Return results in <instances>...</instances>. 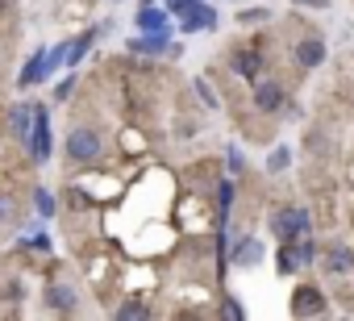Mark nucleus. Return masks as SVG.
<instances>
[{
  "label": "nucleus",
  "instance_id": "f257e3e1",
  "mask_svg": "<svg viewBox=\"0 0 354 321\" xmlns=\"http://www.w3.org/2000/svg\"><path fill=\"white\" fill-rule=\"evenodd\" d=\"M271 230H275V238H279V242H296V238H308L313 217H308V209L283 205V209H275V213H271Z\"/></svg>",
  "mask_w": 354,
  "mask_h": 321
},
{
  "label": "nucleus",
  "instance_id": "f03ea898",
  "mask_svg": "<svg viewBox=\"0 0 354 321\" xmlns=\"http://www.w3.org/2000/svg\"><path fill=\"white\" fill-rule=\"evenodd\" d=\"M67 154L75 158V163H92V158H100V134L88 129V125H75L71 138H67Z\"/></svg>",
  "mask_w": 354,
  "mask_h": 321
},
{
  "label": "nucleus",
  "instance_id": "7ed1b4c3",
  "mask_svg": "<svg viewBox=\"0 0 354 321\" xmlns=\"http://www.w3.org/2000/svg\"><path fill=\"white\" fill-rule=\"evenodd\" d=\"M30 150H34V158H38V163H46V158H50V117H46V109H38V113H34Z\"/></svg>",
  "mask_w": 354,
  "mask_h": 321
},
{
  "label": "nucleus",
  "instance_id": "20e7f679",
  "mask_svg": "<svg viewBox=\"0 0 354 321\" xmlns=\"http://www.w3.org/2000/svg\"><path fill=\"white\" fill-rule=\"evenodd\" d=\"M313 259H317V250H313L308 242H300V246H296V242H283V250H279V271H283V275H288V271H300V267H308Z\"/></svg>",
  "mask_w": 354,
  "mask_h": 321
},
{
  "label": "nucleus",
  "instance_id": "39448f33",
  "mask_svg": "<svg viewBox=\"0 0 354 321\" xmlns=\"http://www.w3.org/2000/svg\"><path fill=\"white\" fill-rule=\"evenodd\" d=\"M296 63H300V67H321V63H325V38H321V34L300 38V42H296Z\"/></svg>",
  "mask_w": 354,
  "mask_h": 321
},
{
  "label": "nucleus",
  "instance_id": "423d86ee",
  "mask_svg": "<svg viewBox=\"0 0 354 321\" xmlns=\"http://www.w3.org/2000/svg\"><path fill=\"white\" fill-rule=\"evenodd\" d=\"M180 26H184L188 34H201V30H217V13H213L209 5H196V9H188V13L180 17Z\"/></svg>",
  "mask_w": 354,
  "mask_h": 321
},
{
  "label": "nucleus",
  "instance_id": "0eeeda50",
  "mask_svg": "<svg viewBox=\"0 0 354 321\" xmlns=\"http://www.w3.org/2000/svg\"><path fill=\"white\" fill-rule=\"evenodd\" d=\"M34 113H38V109L17 104V109L9 113V134H13V138H21V142H30V134H34Z\"/></svg>",
  "mask_w": 354,
  "mask_h": 321
},
{
  "label": "nucleus",
  "instance_id": "6e6552de",
  "mask_svg": "<svg viewBox=\"0 0 354 321\" xmlns=\"http://www.w3.org/2000/svg\"><path fill=\"white\" fill-rule=\"evenodd\" d=\"M321 267H325L329 275H346V271L354 267V255H350V246H329V250L321 255Z\"/></svg>",
  "mask_w": 354,
  "mask_h": 321
},
{
  "label": "nucleus",
  "instance_id": "1a4fd4ad",
  "mask_svg": "<svg viewBox=\"0 0 354 321\" xmlns=\"http://www.w3.org/2000/svg\"><path fill=\"white\" fill-rule=\"evenodd\" d=\"M254 109L279 113V109H283V88H279V84H259V88H254Z\"/></svg>",
  "mask_w": 354,
  "mask_h": 321
},
{
  "label": "nucleus",
  "instance_id": "9d476101",
  "mask_svg": "<svg viewBox=\"0 0 354 321\" xmlns=\"http://www.w3.org/2000/svg\"><path fill=\"white\" fill-rule=\"evenodd\" d=\"M296 313H308V317L325 313V296H321V288H300V292H296Z\"/></svg>",
  "mask_w": 354,
  "mask_h": 321
},
{
  "label": "nucleus",
  "instance_id": "9b49d317",
  "mask_svg": "<svg viewBox=\"0 0 354 321\" xmlns=\"http://www.w3.org/2000/svg\"><path fill=\"white\" fill-rule=\"evenodd\" d=\"M138 30H146V34H167V13L142 5V13H138Z\"/></svg>",
  "mask_w": 354,
  "mask_h": 321
},
{
  "label": "nucleus",
  "instance_id": "f8f14e48",
  "mask_svg": "<svg viewBox=\"0 0 354 321\" xmlns=\"http://www.w3.org/2000/svg\"><path fill=\"white\" fill-rule=\"evenodd\" d=\"M46 75H50V63H46V51H38V55L30 59V67L21 71V88L38 84V80H46Z\"/></svg>",
  "mask_w": 354,
  "mask_h": 321
},
{
  "label": "nucleus",
  "instance_id": "ddd939ff",
  "mask_svg": "<svg viewBox=\"0 0 354 321\" xmlns=\"http://www.w3.org/2000/svg\"><path fill=\"white\" fill-rule=\"evenodd\" d=\"M259 259H263L259 238H242V242H238V250H234V263H238V267H254Z\"/></svg>",
  "mask_w": 354,
  "mask_h": 321
},
{
  "label": "nucleus",
  "instance_id": "4468645a",
  "mask_svg": "<svg viewBox=\"0 0 354 321\" xmlns=\"http://www.w3.org/2000/svg\"><path fill=\"white\" fill-rule=\"evenodd\" d=\"M46 300H50V309L71 313V309H75V288H67V284H50V288H46Z\"/></svg>",
  "mask_w": 354,
  "mask_h": 321
},
{
  "label": "nucleus",
  "instance_id": "2eb2a0df",
  "mask_svg": "<svg viewBox=\"0 0 354 321\" xmlns=\"http://www.w3.org/2000/svg\"><path fill=\"white\" fill-rule=\"evenodd\" d=\"M234 71L246 75V80H254V75H259V55H254V51H238V55H234Z\"/></svg>",
  "mask_w": 354,
  "mask_h": 321
},
{
  "label": "nucleus",
  "instance_id": "dca6fc26",
  "mask_svg": "<svg viewBox=\"0 0 354 321\" xmlns=\"http://www.w3.org/2000/svg\"><path fill=\"white\" fill-rule=\"evenodd\" d=\"M133 51H142V55H158V51H167V34H146V38L133 42Z\"/></svg>",
  "mask_w": 354,
  "mask_h": 321
},
{
  "label": "nucleus",
  "instance_id": "f3484780",
  "mask_svg": "<svg viewBox=\"0 0 354 321\" xmlns=\"http://www.w3.org/2000/svg\"><path fill=\"white\" fill-rule=\"evenodd\" d=\"M292 167V150L288 146H275V154L267 158V172H288Z\"/></svg>",
  "mask_w": 354,
  "mask_h": 321
},
{
  "label": "nucleus",
  "instance_id": "a211bd4d",
  "mask_svg": "<svg viewBox=\"0 0 354 321\" xmlns=\"http://www.w3.org/2000/svg\"><path fill=\"white\" fill-rule=\"evenodd\" d=\"M92 38H96V34L88 30L84 38H75V42H71V55H67V67H75V63H80V59L88 55V46H92Z\"/></svg>",
  "mask_w": 354,
  "mask_h": 321
},
{
  "label": "nucleus",
  "instance_id": "6ab92c4d",
  "mask_svg": "<svg viewBox=\"0 0 354 321\" xmlns=\"http://www.w3.org/2000/svg\"><path fill=\"white\" fill-rule=\"evenodd\" d=\"M34 196H38V213H42V217H50V213H55V196H50L46 188H38Z\"/></svg>",
  "mask_w": 354,
  "mask_h": 321
},
{
  "label": "nucleus",
  "instance_id": "aec40b11",
  "mask_svg": "<svg viewBox=\"0 0 354 321\" xmlns=\"http://www.w3.org/2000/svg\"><path fill=\"white\" fill-rule=\"evenodd\" d=\"M267 17H271L267 9H246V13H238V21H242V26H254V21H267Z\"/></svg>",
  "mask_w": 354,
  "mask_h": 321
},
{
  "label": "nucleus",
  "instance_id": "412c9836",
  "mask_svg": "<svg viewBox=\"0 0 354 321\" xmlns=\"http://www.w3.org/2000/svg\"><path fill=\"white\" fill-rule=\"evenodd\" d=\"M196 5H201V0H167V9H171V13H180V17H184L188 9H196Z\"/></svg>",
  "mask_w": 354,
  "mask_h": 321
},
{
  "label": "nucleus",
  "instance_id": "4be33fe9",
  "mask_svg": "<svg viewBox=\"0 0 354 321\" xmlns=\"http://www.w3.org/2000/svg\"><path fill=\"white\" fill-rule=\"evenodd\" d=\"M121 317H146V304L142 300H129V304H121Z\"/></svg>",
  "mask_w": 354,
  "mask_h": 321
},
{
  "label": "nucleus",
  "instance_id": "5701e85b",
  "mask_svg": "<svg viewBox=\"0 0 354 321\" xmlns=\"http://www.w3.org/2000/svg\"><path fill=\"white\" fill-rule=\"evenodd\" d=\"M196 92H201V96H205V104H209V109H217V96H213V92H209V84H205V80H196Z\"/></svg>",
  "mask_w": 354,
  "mask_h": 321
},
{
  "label": "nucleus",
  "instance_id": "b1692460",
  "mask_svg": "<svg viewBox=\"0 0 354 321\" xmlns=\"http://www.w3.org/2000/svg\"><path fill=\"white\" fill-rule=\"evenodd\" d=\"M217 196H221V213H225V209H230V201H234V184H230V180H225V184H221V192H217Z\"/></svg>",
  "mask_w": 354,
  "mask_h": 321
},
{
  "label": "nucleus",
  "instance_id": "393cba45",
  "mask_svg": "<svg viewBox=\"0 0 354 321\" xmlns=\"http://www.w3.org/2000/svg\"><path fill=\"white\" fill-rule=\"evenodd\" d=\"M230 172H242V150L230 146Z\"/></svg>",
  "mask_w": 354,
  "mask_h": 321
},
{
  "label": "nucleus",
  "instance_id": "a878e982",
  "mask_svg": "<svg viewBox=\"0 0 354 321\" xmlns=\"http://www.w3.org/2000/svg\"><path fill=\"white\" fill-rule=\"evenodd\" d=\"M71 88H75V80H63V84L55 88V96H59V100H67V96H71Z\"/></svg>",
  "mask_w": 354,
  "mask_h": 321
},
{
  "label": "nucleus",
  "instance_id": "bb28decb",
  "mask_svg": "<svg viewBox=\"0 0 354 321\" xmlns=\"http://www.w3.org/2000/svg\"><path fill=\"white\" fill-rule=\"evenodd\" d=\"M296 5H308V9H329V0H296Z\"/></svg>",
  "mask_w": 354,
  "mask_h": 321
},
{
  "label": "nucleus",
  "instance_id": "cd10ccee",
  "mask_svg": "<svg viewBox=\"0 0 354 321\" xmlns=\"http://www.w3.org/2000/svg\"><path fill=\"white\" fill-rule=\"evenodd\" d=\"M9 213H13V201H5V196H0V221H5Z\"/></svg>",
  "mask_w": 354,
  "mask_h": 321
},
{
  "label": "nucleus",
  "instance_id": "c85d7f7f",
  "mask_svg": "<svg viewBox=\"0 0 354 321\" xmlns=\"http://www.w3.org/2000/svg\"><path fill=\"white\" fill-rule=\"evenodd\" d=\"M142 5H150V0H142Z\"/></svg>",
  "mask_w": 354,
  "mask_h": 321
},
{
  "label": "nucleus",
  "instance_id": "c756f323",
  "mask_svg": "<svg viewBox=\"0 0 354 321\" xmlns=\"http://www.w3.org/2000/svg\"><path fill=\"white\" fill-rule=\"evenodd\" d=\"M0 5H5V0H0Z\"/></svg>",
  "mask_w": 354,
  "mask_h": 321
}]
</instances>
